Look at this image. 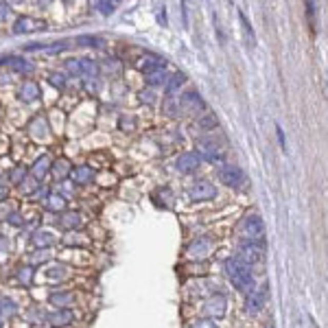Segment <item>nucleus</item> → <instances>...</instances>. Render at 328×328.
Here are the masks:
<instances>
[{
    "label": "nucleus",
    "instance_id": "nucleus-1",
    "mask_svg": "<svg viewBox=\"0 0 328 328\" xmlns=\"http://www.w3.org/2000/svg\"><path fill=\"white\" fill-rule=\"evenodd\" d=\"M225 272L230 276V280L239 291L252 293L254 291V276L250 272V265H245L241 258H228L225 260Z\"/></svg>",
    "mask_w": 328,
    "mask_h": 328
},
{
    "label": "nucleus",
    "instance_id": "nucleus-33",
    "mask_svg": "<svg viewBox=\"0 0 328 328\" xmlns=\"http://www.w3.org/2000/svg\"><path fill=\"white\" fill-rule=\"evenodd\" d=\"M18 278L24 282V284H31V278H33V272L31 269H20V274H18Z\"/></svg>",
    "mask_w": 328,
    "mask_h": 328
},
{
    "label": "nucleus",
    "instance_id": "nucleus-5",
    "mask_svg": "<svg viewBox=\"0 0 328 328\" xmlns=\"http://www.w3.org/2000/svg\"><path fill=\"white\" fill-rule=\"evenodd\" d=\"M219 179H221V184H225V186H243L248 177H245L243 169L225 164V167L219 169Z\"/></svg>",
    "mask_w": 328,
    "mask_h": 328
},
{
    "label": "nucleus",
    "instance_id": "nucleus-10",
    "mask_svg": "<svg viewBox=\"0 0 328 328\" xmlns=\"http://www.w3.org/2000/svg\"><path fill=\"white\" fill-rule=\"evenodd\" d=\"M46 27L44 20L31 18V15H22V18L15 20L13 24V33H33V31H42Z\"/></svg>",
    "mask_w": 328,
    "mask_h": 328
},
{
    "label": "nucleus",
    "instance_id": "nucleus-17",
    "mask_svg": "<svg viewBox=\"0 0 328 328\" xmlns=\"http://www.w3.org/2000/svg\"><path fill=\"white\" fill-rule=\"evenodd\" d=\"M37 96H39V86L33 84V81H24L22 88H20V98L22 101L31 103V101H35Z\"/></svg>",
    "mask_w": 328,
    "mask_h": 328
},
{
    "label": "nucleus",
    "instance_id": "nucleus-15",
    "mask_svg": "<svg viewBox=\"0 0 328 328\" xmlns=\"http://www.w3.org/2000/svg\"><path fill=\"white\" fill-rule=\"evenodd\" d=\"M72 179H75V184H79V186H86V184H90L92 182V177H94V171L90 169V167H77L75 171H72Z\"/></svg>",
    "mask_w": 328,
    "mask_h": 328
},
{
    "label": "nucleus",
    "instance_id": "nucleus-13",
    "mask_svg": "<svg viewBox=\"0 0 328 328\" xmlns=\"http://www.w3.org/2000/svg\"><path fill=\"white\" fill-rule=\"evenodd\" d=\"M51 171H53V175H55L57 182H64V179L72 173V167H70V162L66 160V158H59L57 162L51 164Z\"/></svg>",
    "mask_w": 328,
    "mask_h": 328
},
{
    "label": "nucleus",
    "instance_id": "nucleus-8",
    "mask_svg": "<svg viewBox=\"0 0 328 328\" xmlns=\"http://www.w3.org/2000/svg\"><path fill=\"white\" fill-rule=\"evenodd\" d=\"M267 284L258 286V289H254L250 295H248V302H245V311H248L250 315H256L262 311V306H265V295H267Z\"/></svg>",
    "mask_w": 328,
    "mask_h": 328
},
{
    "label": "nucleus",
    "instance_id": "nucleus-38",
    "mask_svg": "<svg viewBox=\"0 0 328 328\" xmlns=\"http://www.w3.org/2000/svg\"><path fill=\"white\" fill-rule=\"evenodd\" d=\"M51 84H53V86L64 88V77H61V75H53V77H51Z\"/></svg>",
    "mask_w": 328,
    "mask_h": 328
},
{
    "label": "nucleus",
    "instance_id": "nucleus-9",
    "mask_svg": "<svg viewBox=\"0 0 328 328\" xmlns=\"http://www.w3.org/2000/svg\"><path fill=\"white\" fill-rule=\"evenodd\" d=\"M201 167V155L197 151H186L175 160V169L182 171V173H193Z\"/></svg>",
    "mask_w": 328,
    "mask_h": 328
},
{
    "label": "nucleus",
    "instance_id": "nucleus-37",
    "mask_svg": "<svg viewBox=\"0 0 328 328\" xmlns=\"http://www.w3.org/2000/svg\"><path fill=\"white\" fill-rule=\"evenodd\" d=\"M9 15V5L7 3H0V20H5Z\"/></svg>",
    "mask_w": 328,
    "mask_h": 328
},
{
    "label": "nucleus",
    "instance_id": "nucleus-36",
    "mask_svg": "<svg viewBox=\"0 0 328 328\" xmlns=\"http://www.w3.org/2000/svg\"><path fill=\"white\" fill-rule=\"evenodd\" d=\"M276 131H278V140H280V147L282 149H286V140H284V131L280 125H276Z\"/></svg>",
    "mask_w": 328,
    "mask_h": 328
},
{
    "label": "nucleus",
    "instance_id": "nucleus-20",
    "mask_svg": "<svg viewBox=\"0 0 328 328\" xmlns=\"http://www.w3.org/2000/svg\"><path fill=\"white\" fill-rule=\"evenodd\" d=\"M199 153H203L208 160H221V151L217 145H212L208 140H201L199 142Z\"/></svg>",
    "mask_w": 328,
    "mask_h": 328
},
{
    "label": "nucleus",
    "instance_id": "nucleus-42",
    "mask_svg": "<svg viewBox=\"0 0 328 328\" xmlns=\"http://www.w3.org/2000/svg\"><path fill=\"white\" fill-rule=\"evenodd\" d=\"M269 328H272V326H269Z\"/></svg>",
    "mask_w": 328,
    "mask_h": 328
},
{
    "label": "nucleus",
    "instance_id": "nucleus-29",
    "mask_svg": "<svg viewBox=\"0 0 328 328\" xmlns=\"http://www.w3.org/2000/svg\"><path fill=\"white\" fill-rule=\"evenodd\" d=\"M94 7L103 15H110V13H114V9H116V5H114V3H105V0H98V3H94Z\"/></svg>",
    "mask_w": 328,
    "mask_h": 328
},
{
    "label": "nucleus",
    "instance_id": "nucleus-40",
    "mask_svg": "<svg viewBox=\"0 0 328 328\" xmlns=\"http://www.w3.org/2000/svg\"><path fill=\"white\" fill-rule=\"evenodd\" d=\"M5 199H7V188L0 186V201H5Z\"/></svg>",
    "mask_w": 328,
    "mask_h": 328
},
{
    "label": "nucleus",
    "instance_id": "nucleus-27",
    "mask_svg": "<svg viewBox=\"0 0 328 328\" xmlns=\"http://www.w3.org/2000/svg\"><path fill=\"white\" fill-rule=\"evenodd\" d=\"M239 20H241V24H243L245 35L250 37V42H252V44H256V35H254V29H252V24L248 22V18H245V13H243V11H239Z\"/></svg>",
    "mask_w": 328,
    "mask_h": 328
},
{
    "label": "nucleus",
    "instance_id": "nucleus-3",
    "mask_svg": "<svg viewBox=\"0 0 328 328\" xmlns=\"http://www.w3.org/2000/svg\"><path fill=\"white\" fill-rule=\"evenodd\" d=\"M239 252H241V260L245 262V265H248V262L250 265L260 262L262 258H265V254H267L265 243H252V241H243Z\"/></svg>",
    "mask_w": 328,
    "mask_h": 328
},
{
    "label": "nucleus",
    "instance_id": "nucleus-34",
    "mask_svg": "<svg viewBox=\"0 0 328 328\" xmlns=\"http://www.w3.org/2000/svg\"><path fill=\"white\" fill-rule=\"evenodd\" d=\"M48 258H51V254H46V252H37L35 256H31L33 262H44V260H48Z\"/></svg>",
    "mask_w": 328,
    "mask_h": 328
},
{
    "label": "nucleus",
    "instance_id": "nucleus-18",
    "mask_svg": "<svg viewBox=\"0 0 328 328\" xmlns=\"http://www.w3.org/2000/svg\"><path fill=\"white\" fill-rule=\"evenodd\" d=\"M81 223H84V217H81L79 212H66V215L59 219V225H61L64 230H75V228H79Z\"/></svg>",
    "mask_w": 328,
    "mask_h": 328
},
{
    "label": "nucleus",
    "instance_id": "nucleus-22",
    "mask_svg": "<svg viewBox=\"0 0 328 328\" xmlns=\"http://www.w3.org/2000/svg\"><path fill=\"white\" fill-rule=\"evenodd\" d=\"M162 68H164V61L158 59V57H147V59H142V64H140V70H145L147 75H149V72H155V70H162Z\"/></svg>",
    "mask_w": 328,
    "mask_h": 328
},
{
    "label": "nucleus",
    "instance_id": "nucleus-12",
    "mask_svg": "<svg viewBox=\"0 0 328 328\" xmlns=\"http://www.w3.org/2000/svg\"><path fill=\"white\" fill-rule=\"evenodd\" d=\"M29 131H31L33 138H37V140H44V138L48 136V122H46V118H44V116L33 118L31 125H29Z\"/></svg>",
    "mask_w": 328,
    "mask_h": 328
},
{
    "label": "nucleus",
    "instance_id": "nucleus-16",
    "mask_svg": "<svg viewBox=\"0 0 328 328\" xmlns=\"http://www.w3.org/2000/svg\"><path fill=\"white\" fill-rule=\"evenodd\" d=\"M51 164H53V160H51V155H39V160H35V164H33V177L35 179H42L44 175H46V171L51 169Z\"/></svg>",
    "mask_w": 328,
    "mask_h": 328
},
{
    "label": "nucleus",
    "instance_id": "nucleus-24",
    "mask_svg": "<svg viewBox=\"0 0 328 328\" xmlns=\"http://www.w3.org/2000/svg\"><path fill=\"white\" fill-rule=\"evenodd\" d=\"M33 243L37 245V248H48V245H53L55 239H53V234L51 232H35V236H33Z\"/></svg>",
    "mask_w": 328,
    "mask_h": 328
},
{
    "label": "nucleus",
    "instance_id": "nucleus-35",
    "mask_svg": "<svg viewBox=\"0 0 328 328\" xmlns=\"http://www.w3.org/2000/svg\"><path fill=\"white\" fill-rule=\"evenodd\" d=\"M57 272H66V267H51V269H48V276H51V278H61L64 274H57Z\"/></svg>",
    "mask_w": 328,
    "mask_h": 328
},
{
    "label": "nucleus",
    "instance_id": "nucleus-39",
    "mask_svg": "<svg viewBox=\"0 0 328 328\" xmlns=\"http://www.w3.org/2000/svg\"><path fill=\"white\" fill-rule=\"evenodd\" d=\"M140 98H142V101H147V103H153V92H142Z\"/></svg>",
    "mask_w": 328,
    "mask_h": 328
},
{
    "label": "nucleus",
    "instance_id": "nucleus-2",
    "mask_svg": "<svg viewBox=\"0 0 328 328\" xmlns=\"http://www.w3.org/2000/svg\"><path fill=\"white\" fill-rule=\"evenodd\" d=\"M241 234L252 243H265V223L256 215H250L243 219L241 223Z\"/></svg>",
    "mask_w": 328,
    "mask_h": 328
},
{
    "label": "nucleus",
    "instance_id": "nucleus-4",
    "mask_svg": "<svg viewBox=\"0 0 328 328\" xmlns=\"http://www.w3.org/2000/svg\"><path fill=\"white\" fill-rule=\"evenodd\" d=\"M188 197H191V201H210L217 197V188H215V184L201 179V182H195L188 188Z\"/></svg>",
    "mask_w": 328,
    "mask_h": 328
},
{
    "label": "nucleus",
    "instance_id": "nucleus-28",
    "mask_svg": "<svg viewBox=\"0 0 328 328\" xmlns=\"http://www.w3.org/2000/svg\"><path fill=\"white\" fill-rule=\"evenodd\" d=\"M79 70H81V72H86V75H96V72H98L96 64H94V61H90V59H79Z\"/></svg>",
    "mask_w": 328,
    "mask_h": 328
},
{
    "label": "nucleus",
    "instance_id": "nucleus-7",
    "mask_svg": "<svg viewBox=\"0 0 328 328\" xmlns=\"http://www.w3.org/2000/svg\"><path fill=\"white\" fill-rule=\"evenodd\" d=\"M228 306V300H225V295H212V298H208L206 302H203V315H208V317H223L225 315V309Z\"/></svg>",
    "mask_w": 328,
    "mask_h": 328
},
{
    "label": "nucleus",
    "instance_id": "nucleus-23",
    "mask_svg": "<svg viewBox=\"0 0 328 328\" xmlns=\"http://www.w3.org/2000/svg\"><path fill=\"white\" fill-rule=\"evenodd\" d=\"M184 81H186V77L182 75V72H175V75L169 77V81H167V92L169 94H175L177 90L184 86Z\"/></svg>",
    "mask_w": 328,
    "mask_h": 328
},
{
    "label": "nucleus",
    "instance_id": "nucleus-25",
    "mask_svg": "<svg viewBox=\"0 0 328 328\" xmlns=\"http://www.w3.org/2000/svg\"><path fill=\"white\" fill-rule=\"evenodd\" d=\"M72 300H75V295H72V293H57V295H51V302H53L55 306H59V309L68 306Z\"/></svg>",
    "mask_w": 328,
    "mask_h": 328
},
{
    "label": "nucleus",
    "instance_id": "nucleus-6",
    "mask_svg": "<svg viewBox=\"0 0 328 328\" xmlns=\"http://www.w3.org/2000/svg\"><path fill=\"white\" fill-rule=\"evenodd\" d=\"M203 108H206V103L201 101V96L197 94V92H186L182 94V98H179V103H177V110H182L184 114H199Z\"/></svg>",
    "mask_w": 328,
    "mask_h": 328
},
{
    "label": "nucleus",
    "instance_id": "nucleus-41",
    "mask_svg": "<svg viewBox=\"0 0 328 328\" xmlns=\"http://www.w3.org/2000/svg\"><path fill=\"white\" fill-rule=\"evenodd\" d=\"M0 328H3V311H0Z\"/></svg>",
    "mask_w": 328,
    "mask_h": 328
},
{
    "label": "nucleus",
    "instance_id": "nucleus-21",
    "mask_svg": "<svg viewBox=\"0 0 328 328\" xmlns=\"http://www.w3.org/2000/svg\"><path fill=\"white\" fill-rule=\"evenodd\" d=\"M167 81H169V75H167V70H155V72H149L147 75V84L149 86H167Z\"/></svg>",
    "mask_w": 328,
    "mask_h": 328
},
{
    "label": "nucleus",
    "instance_id": "nucleus-31",
    "mask_svg": "<svg viewBox=\"0 0 328 328\" xmlns=\"http://www.w3.org/2000/svg\"><path fill=\"white\" fill-rule=\"evenodd\" d=\"M188 328H219V326L212 322V319H195V322Z\"/></svg>",
    "mask_w": 328,
    "mask_h": 328
},
{
    "label": "nucleus",
    "instance_id": "nucleus-14",
    "mask_svg": "<svg viewBox=\"0 0 328 328\" xmlns=\"http://www.w3.org/2000/svg\"><path fill=\"white\" fill-rule=\"evenodd\" d=\"M72 319H75V313H72L70 309H57L55 313L48 315V322L53 326H66V324H70Z\"/></svg>",
    "mask_w": 328,
    "mask_h": 328
},
{
    "label": "nucleus",
    "instance_id": "nucleus-19",
    "mask_svg": "<svg viewBox=\"0 0 328 328\" xmlns=\"http://www.w3.org/2000/svg\"><path fill=\"white\" fill-rule=\"evenodd\" d=\"M3 64H7L15 72H31L33 70V64H29L27 59H22V57H7Z\"/></svg>",
    "mask_w": 328,
    "mask_h": 328
},
{
    "label": "nucleus",
    "instance_id": "nucleus-11",
    "mask_svg": "<svg viewBox=\"0 0 328 328\" xmlns=\"http://www.w3.org/2000/svg\"><path fill=\"white\" fill-rule=\"evenodd\" d=\"M186 254L191 258H208L212 254V241L210 239H197V241H193L191 245H188Z\"/></svg>",
    "mask_w": 328,
    "mask_h": 328
},
{
    "label": "nucleus",
    "instance_id": "nucleus-26",
    "mask_svg": "<svg viewBox=\"0 0 328 328\" xmlns=\"http://www.w3.org/2000/svg\"><path fill=\"white\" fill-rule=\"evenodd\" d=\"M46 206L51 210H64L66 208V199L61 195H48L46 197Z\"/></svg>",
    "mask_w": 328,
    "mask_h": 328
},
{
    "label": "nucleus",
    "instance_id": "nucleus-30",
    "mask_svg": "<svg viewBox=\"0 0 328 328\" xmlns=\"http://www.w3.org/2000/svg\"><path fill=\"white\" fill-rule=\"evenodd\" d=\"M75 42H77V44H84V46H98V42H101V39L94 37V35H79Z\"/></svg>",
    "mask_w": 328,
    "mask_h": 328
},
{
    "label": "nucleus",
    "instance_id": "nucleus-32",
    "mask_svg": "<svg viewBox=\"0 0 328 328\" xmlns=\"http://www.w3.org/2000/svg\"><path fill=\"white\" fill-rule=\"evenodd\" d=\"M24 175H27V171H24L22 167H18V169H15L13 173H11V182H13V184H20V179H24Z\"/></svg>",
    "mask_w": 328,
    "mask_h": 328
}]
</instances>
